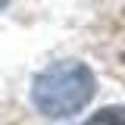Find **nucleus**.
<instances>
[{
	"mask_svg": "<svg viewBox=\"0 0 125 125\" xmlns=\"http://www.w3.org/2000/svg\"><path fill=\"white\" fill-rule=\"evenodd\" d=\"M97 94V78L81 60H60L38 72L31 81V103L47 119H69L88 106Z\"/></svg>",
	"mask_w": 125,
	"mask_h": 125,
	"instance_id": "1",
	"label": "nucleus"
},
{
	"mask_svg": "<svg viewBox=\"0 0 125 125\" xmlns=\"http://www.w3.org/2000/svg\"><path fill=\"white\" fill-rule=\"evenodd\" d=\"M81 125H125V106H103Z\"/></svg>",
	"mask_w": 125,
	"mask_h": 125,
	"instance_id": "2",
	"label": "nucleus"
},
{
	"mask_svg": "<svg viewBox=\"0 0 125 125\" xmlns=\"http://www.w3.org/2000/svg\"><path fill=\"white\" fill-rule=\"evenodd\" d=\"M6 3H10V0H0V10H3V6H6Z\"/></svg>",
	"mask_w": 125,
	"mask_h": 125,
	"instance_id": "3",
	"label": "nucleus"
}]
</instances>
